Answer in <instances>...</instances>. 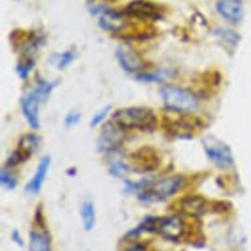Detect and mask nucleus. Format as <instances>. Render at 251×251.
I'll list each match as a JSON object with an SVG mask.
<instances>
[{"instance_id":"f257e3e1","label":"nucleus","mask_w":251,"mask_h":251,"mask_svg":"<svg viewBox=\"0 0 251 251\" xmlns=\"http://www.w3.org/2000/svg\"><path fill=\"white\" fill-rule=\"evenodd\" d=\"M113 122L123 129L149 130L155 127L156 117L148 108L128 107L116 112Z\"/></svg>"},{"instance_id":"f03ea898","label":"nucleus","mask_w":251,"mask_h":251,"mask_svg":"<svg viewBox=\"0 0 251 251\" xmlns=\"http://www.w3.org/2000/svg\"><path fill=\"white\" fill-rule=\"evenodd\" d=\"M54 86H55L54 83L41 80L36 87L28 91L23 98V101H22L23 113L28 125L34 129L39 127V119H38L39 104L48 98Z\"/></svg>"},{"instance_id":"7ed1b4c3","label":"nucleus","mask_w":251,"mask_h":251,"mask_svg":"<svg viewBox=\"0 0 251 251\" xmlns=\"http://www.w3.org/2000/svg\"><path fill=\"white\" fill-rule=\"evenodd\" d=\"M161 97L165 105L178 112H193L198 107V100L194 94L176 86H165L161 90Z\"/></svg>"},{"instance_id":"20e7f679","label":"nucleus","mask_w":251,"mask_h":251,"mask_svg":"<svg viewBox=\"0 0 251 251\" xmlns=\"http://www.w3.org/2000/svg\"><path fill=\"white\" fill-rule=\"evenodd\" d=\"M141 229L154 230L168 238H177L182 234V221L176 217L163 219H148L141 225Z\"/></svg>"},{"instance_id":"39448f33","label":"nucleus","mask_w":251,"mask_h":251,"mask_svg":"<svg viewBox=\"0 0 251 251\" xmlns=\"http://www.w3.org/2000/svg\"><path fill=\"white\" fill-rule=\"evenodd\" d=\"M180 176H169L157 181L140 196L144 201H159L175 194L182 185Z\"/></svg>"},{"instance_id":"423d86ee","label":"nucleus","mask_w":251,"mask_h":251,"mask_svg":"<svg viewBox=\"0 0 251 251\" xmlns=\"http://www.w3.org/2000/svg\"><path fill=\"white\" fill-rule=\"evenodd\" d=\"M203 145L208 157L218 166L225 167L231 163L229 149L223 142L209 136L203 139Z\"/></svg>"},{"instance_id":"0eeeda50","label":"nucleus","mask_w":251,"mask_h":251,"mask_svg":"<svg viewBox=\"0 0 251 251\" xmlns=\"http://www.w3.org/2000/svg\"><path fill=\"white\" fill-rule=\"evenodd\" d=\"M96 14L99 16V25L102 28L109 31H119L126 26V20L125 17L113 10L103 6H98L95 9Z\"/></svg>"},{"instance_id":"6e6552de","label":"nucleus","mask_w":251,"mask_h":251,"mask_svg":"<svg viewBox=\"0 0 251 251\" xmlns=\"http://www.w3.org/2000/svg\"><path fill=\"white\" fill-rule=\"evenodd\" d=\"M40 139L38 136L33 134H26L23 136L19 142V146L17 150L11 155L8 160V164L10 166L16 165L19 162H22L27 159L30 155H32L39 147Z\"/></svg>"},{"instance_id":"1a4fd4ad","label":"nucleus","mask_w":251,"mask_h":251,"mask_svg":"<svg viewBox=\"0 0 251 251\" xmlns=\"http://www.w3.org/2000/svg\"><path fill=\"white\" fill-rule=\"evenodd\" d=\"M116 56L121 67L128 73H137L144 67L141 57L128 46H119L116 49Z\"/></svg>"},{"instance_id":"9d476101","label":"nucleus","mask_w":251,"mask_h":251,"mask_svg":"<svg viewBox=\"0 0 251 251\" xmlns=\"http://www.w3.org/2000/svg\"><path fill=\"white\" fill-rule=\"evenodd\" d=\"M125 12L129 16L146 20H157L161 17L160 9L153 3L145 0H136L129 3Z\"/></svg>"},{"instance_id":"9b49d317","label":"nucleus","mask_w":251,"mask_h":251,"mask_svg":"<svg viewBox=\"0 0 251 251\" xmlns=\"http://www.w3.org/2000/svg\"><path fill=\"white\" fill-rule=\"evenodd\" d=\"M123 128L114 122L107 124L99 138V148L101 150H112L118 146L123 137Z\"/></svg>"},{"instance_id":"f8f14e48","label":"nucleus","mask_w":251,"mask_h":251,"mask_svg":"<svg viewBox=\"0 0 251 251\" xmlns=\"http://www.w3.org/2000/svg\"><path fill=\"white\" fill-rule=\"evenodd\" d=\"M217 9L223 18L233 24L238 23L243 15L240 0H220L217 4Z\"/></svg>"},{"instance_id":"ddd939ff","label":"nucleus","mask_w":251,"mask_h":251,"mask_svg":"<svg viewBox=\"0 0 251 251\" xmlns=\"http://www.w3.org/2000/svg\"><path fill=\"white\" fill-rule=\"evenodd\" d=\"M49 165H50L49 157L45 156L40 160L33 177L30 179V181L26 185V191H28L29 193H37L40 190L43 180L48 172Z\"/></svg>"},{"instance_id":"4468645a","label":"nucleus","mask_w":251,"mask_h":251,"mask_svg":"<svg viewBox=\"0 0 251 251\" xmlns=\"http://www.w3.org/2000/svg\"><path fill=\"white\" fill-rule=\"evenodd\" d=\"M30 251H50V239L46 232L32 230L29 233Z\"/></svg>"},{"instance_id":"2eb2a0df","label":"nucleus","mask_w":251,"mask_h":251,"mask_svg":"<svg viewBox=\"0 0 251 251\" xmlns=\"http://www.w3.org/2000/svg\"><path fill=\"white\" fill-rule=\"evenodd\" d=\"M82 224L86 230L92 229L95 225V208L91 201H86L81 207Z\"/></svg>"},{"instance_id":"dca6fc26","label":"nucleus","mask_w":251,"mask_h":251,"mask_svg":"<svg viewBox=\"0 0 251 251\" xmlns=\"http://www.w3.org/2000/svg\"><path fill=\"white\" fill-rule=\"evenodd\" d=\"M75 58V53L73 51H66L64 53L55 56L54 63H56L58 69H64L69 66Z\"/></svg>"},{"instance_id":"f3484780","label":"nucleus","mask_w":251,"mask_h":251,"mask_svg":"<svg viewBox=\"0 0 251 251\" xmlns=\"http://www.w3.org/2000/svg\"><path fill=\"white\" fill-rule=\"evenodd\" d=\"M126 171H127L126 165L122 160L113 161L110 164V167H109L110 174L113 175L114 176H118V177H121V176H125Z\"/></svg>"},{"instance_id":"a211bd4d","label":"nucleus","mask_w":251,"mask_h":251,"mask_svg":"<svg viewBox=\"0 0 251 251\" xmlns=\"http://www.w3.org/2000/svg\"><path fill=\"white\" fill-rule=\"evenodd\" d=\"M169 75H170L167 72H157V73H152V74H146V75H139L138 78L140 80L150 82V81H159V80L165 79Z\"/></svg>"},{"instance_id":"6ab92c4d","label":"nucleus","mask_w":251,"mask_h":251,"mask_svg":"<svg viewBox=\"0 0 251 251\" xmlns=\"http://www.w3.org/2000/svg\"><path fill=\"white\" fill-rule=\"evenodd\" d=\"M32 68H33V62L32 61H25V62L18 64L17 71H18L19 75L22 78H26L29 75V72L32 70Z\"/></svg>"},{"instance_id":"aec40b11","label":"nucleus","mask_w":251,"mask_h":251,"mask_svg":"<svg viewBox=\"0 0 251 251\" xmlns=\"http://www.w3.org/2000/svg\"><path fill=\"white\" fill-rule=\"evenodd\" d=\"M0 181L2 183V185H4L5 187L9 188V189H13L15 188V186L17 185V180L16 178L11 176L9 173L2 171L1 172V176H0Z\"/></svg>"},{"instance_id":"412c9836","label":"nucleus","mask_w":251,"mask_h":251,"mask_svg":"<svg viewBox=\"0 0 251 251\" xmlns=\"http://www.w3.org/2000/svg\"><path fill=\"white\" fill-rule=\"evenodd\" d=\"M110 110H111V107H110V106H106V107L102 108L101 110H99V111L93 116V118H92V120H91V123H90L91 126H98L99 124H101V123L105 120V118H106V116L108 115V113H109Z\"/></svg>"},{"instance_id":"4be33fe9","label":"nucleus","mask_w":251,"mask_h":251,"mask_svg":"<svg viewBox=\"0 0 251 251\" xmlns=\"http://www.w3.org/2000/svg\"><path fill=\"white\" fill-rule=\"evenodd\" d=\"M80 114L78 112H75V111H72L71 113H69L67 116H66V119H65V125L67 126H75L76 125L77 123H79L80 121Z\"/></svg>"},{"instance_id":"5701e85b","label":"nucleus","mask_w":251,"mask_h":251,"mask_svg":"<svg viewBox=\"0 0 251 251\" xmlns=\"http://www.w3.org/2000/svg\"><path fill=\"white\" fill-rule=\"evenodd\" d=\"M13 238H14V240H15L17 243H19V244H21V243H22V239H21L20 235L18 234V232H14V234H13Z\"/></svg>"},{"instance_id":"b1692460","label":"nucleus","mask_w":251,"mask_h":251,"mask_svg":"<svg viewBox=\"0 0 251 251\" xmlns=\"http://www.w3.org/2000/svg\"><path fill=\"white\" fill-rule=\"evenodd\" d=\"M130 251H142V249L138 248V249H133V250H130Z\"/></svg>"}]
</instances>
